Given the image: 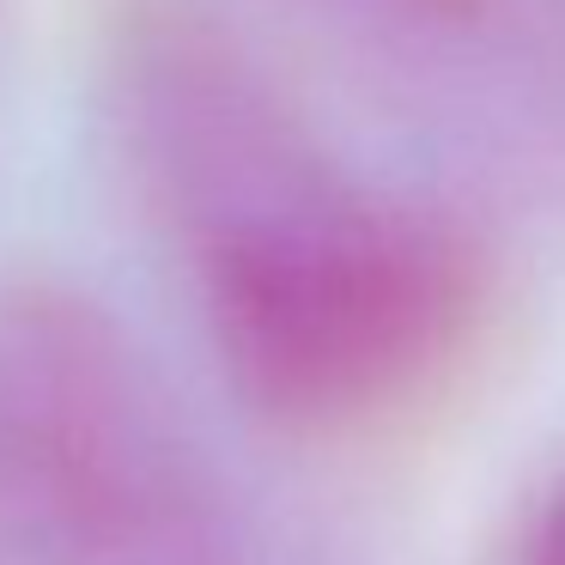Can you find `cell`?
Returning <instances> with one entry per match:
<instances>
[{"label":"cell","mask_w":565,"mask_h":565,"mask_svg":"<svg viewBox=\"0 0 565 565\" xmlns=\"http://www.w3.org/2000/svg\"><path fill=\"white\" fill-rule=\"evenodd\" d=\"M213 353L256 407L341 419L426 377L468 317L462 244L431 213L329 177L268 122L171 159Z\"/></svg>","instance_id":"cell-1"},{"label":"cell","mask_w":565,"mask_h":565,"mask_svg":"<svg viewBox=\"0 0 565 565\" xmlns=\"http://www.w3.org/2000/svg\"><path fill=\"white\" fill-rule=\"evenodd\" d=\"M0 480L62 565H220V535L135 347L74 298L0 310Z\"/></svg>","instance_id":"cell-2"},{"label":"cell","mask_w":565,"mask_h":565,"mask_svg":"<svg viewBox=\"0 0 565 565\" xmlns=\"http://www.w3.org/2000/svg\"><path fill=\"white\" fill-rule=\"evenodd\" d=\"M516 565H565V480L535 504L523 541H516Z\"/></svg>","instance_id":"cell-3"}]
</instances>
